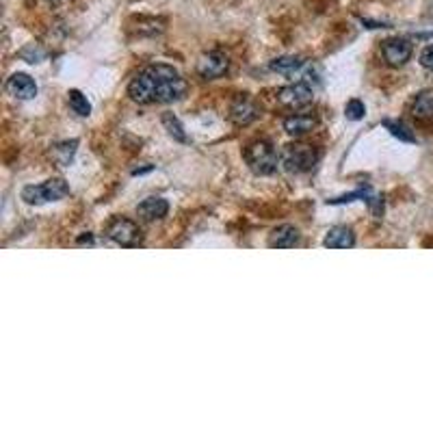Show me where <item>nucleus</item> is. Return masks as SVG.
<instances>
[{"label":"nucleus","instance_id":"f257e3e1","mask_svg":"<svg viewBox=\"0 0 433 433\" xmlns=\"http://www.w3.org/2000/svg\"><path fill=\"white\" fill-rule=\"evenodd\" d=\"M186 81L167 63H152L128 85V96L139 104H169L186 96Z\"/></svg>","mask_w":433,"mask_h":433},{"label":"nucleus","instance_id":"f03ea898","mask_svg":"<svg viewBox=\"0 0 433 433\" xmlns=\"http://www.w3.org/2000/svg\"><path fill=\"white\" fill-rule=\"evenodd\" d=\"M243 156H245L247 167L256 176H273L277 171V165H282L275 146L267 139H258V141L249 143L243 152Z\"/></svg>","mask_w":433,"mask_h":433},{"label":"nucleus","instance_id":"7ed1b4c3","mask_svg":"<svg viewBox=\"0 0 433 433\" xmlns=\"http://www.w3.org/2000/svg\"><path fill=\"white\" fill-rule=\"evenodd\" d=\"M319 159L321 152L314 146H308V143H288L279 154L282 167L288 174H308L317 167Z\"/></svg>","mask_w":433,"mask_h":433},{"label":"nucleus","instance_id":"20e7f679","mask_svg":"<svg viewBox=\"0 0 433 433\" xmlns=\"http://www.w3.org/2000/svg\"><path fill=\"white\" fill-rule=\"evenodd\" d=\"M69 195V184L63 178H50L44 184H29L22 189V199L31 206L59 201Z\"/></svg>","mask_w":433,"mask_h":433},{"label":"nucleus","instance_id":"39448f33","mask_svg":"<svg viewBox=\"0 0 433 433\" xmlns=\"http://www.w3.org/2000/svg\"><path fill=\"white\" fill-rule=\"evenodd\" d=\"M106 237L121 245V247H139L143 245V232L141 228L130 222V219H124V216H115V219L106 226Z\"/></svg>","mask_w":433,"mask_h":433},{"label":"nucleus","instance_id":"423d86ee","mask_svg":"<svg viewBox=\"0 0 433 433\" xmlns=\"http://www.w3.org/2000/svg\"><path fill=\"white\" fill-rule=\"evenodd\" d=\"M197 74L204 79V81H216L228 74L230 69V56L222 50H208L204 52L199 59H197Z\"/></svg>","mask_w":433,"mask_h":433},{"label":"nucleus","instance_id":"0eeeda50","mask_svg":"<svg viewBox=\"0 0 433 433\" xmlns=\"http://www.w3.org/2000/svg\"><path fill=\"white\" fill-rule=\"evenodd\" d=\"M314 100V89L310 83L299 81L293 85H286L277 91V102L286 109H304Z\"/></svg>","mask_w":433,"mask_h":433},{"label":"nucleus","instance_id":"6e6552de","mask_svg":"<svg viewBox=\"0 0 433 433\" xmlns=\"http://www.w3.org/2000/svg\"><path fill=\"white\" fill-rule=\"evenodd\" d=\"M412 52H414V46L405 37H392V39H386L382 44V54H384V59H386V63L390 67L405 65L412 59Z\"/></svg>","mask_w":433,"mask_h":433},{"label":"nucleus","instance_id":"1a4fd4ad","mask_svg":"<svg viewBox=\"0 0 433 433\" xmlns=\"http://www.w3.org/2000/svg\"><path fill=\"white\" fill-rule=\"evenodd\" d=\"M260 113H262L260 104L254 98L241 94L234 98V102L230 106V121L237 126H249L252 121H256L260 117Z\"/></svg>","mask_w":433,"mask_h":433},{"label":"nucleus","instance_id":"9d476101","mask_svg":"<svg viewBox=\"0 0 433 433\" xmlns=\"http://www.w3.org/2000/svg\"><path fill=\"white\" fill-rule=\"evenodd\" d=\"M167 212H169L167 199L156 197V195L146 197L136 206V214H139V219H143V222H159V219H163V216H167Z\"/></svg>","mask_w":433,"mask_h":433},{"label":"nucleus","instance_id":"9b49d317","mask_svg":"<svg viewBox=\"0 0 433 433\" xmlns=\"http://www.w3.org/2000/svg\"><path fill=\"white\" fill-rule=\"evenodd\" d=\"M7 91L18 100H33L37 96V83L29 74L18 71L7 81Z\"/></svg>","mask_w":433,"mask_h":433},{"label":"nucleus","instance_id":"f8f14e48","mask_svg":"<svg viewBox=\"0 0 433 433\" xmlns=\"http://www.w3.org/2000/svg\"><path fill=\"white\" fill-rule=\"evenodd\" d=\"M355 245V234L349 226H334L327 230L323 239V247L327 249H351Z\"/></svg>","mask_w":433,"mask_h":433},{"label":"nucleus","instance_id":"ddd939ff","mask_svg":"<svg viewBox=\"0 0 433 433\" xmlns=\"http://www.w3.org/2000/svg\"><path fill=\"white\" fill-rule=\"evenodd\" d=\"M319 119L317 115H310V113H295L291 117L284 119V130L291 134V136H302V134H308L317 128Z\"/></svg>","mask_w":433,"mask_h":433},{"label":"nucleus","instance_id":"4468645a","mask_svg":"<svg viewBox=\"0 0 433 433\" xmlns=\"http://www.w3.org/2000/svg\"><path fill=\"white\" fill-rule=\"evenodd\" d=\"M299 243V230L295 226H279L269 234V247L273 249H291Z\"/></svg>","mask_w":433,"mask_h":433},{"label":"nucleus","instance_id":"2eb2a0df","mask_svg":"<svg viewBox=\"0 0 433 433\" xmlns=\"http://www.w3.org/2000/svg\"><path fill=\"white\" fill-rule=\"evenodd\" d=\"M412 115L420 121H433V89L420 91L412 102Z\"/></svg>","mask_w":433,"mask_h":433},{"label":"nucleus","instance_id":"dca6fc26","mask_svg":"<svg viewBox=\"0 0 433 433\" xmlns=\"http://www.w3.org/2000/svg\"><path fill=\"white\" fill-rule=\"evenodd\" d=\"M304 65H306V61L299 56H279V59L271 61V69L282 76H295L299 69H304Z\"/></svg>","mask_w":433,"mask_h":433},{"label":"nucleus","instance_id":"f3484780","mask_svg":"<svg viewBox=\"0 0 433 433\" xmlns=\"http://www.w3.org/2000/svg\"><path fill=\"white\" fill-rule=\"evenodd\" d=\"M67 102H69L71 111L79 113L81 117H89V115H91V104H89V100H87V96H85L83 91L71 89V91L67 94Z\"/></svg>","mask_w":433,"mask_h":433},{"label":"nucleus","instance_id":"a211bd4d","mask_svg":"<svg viewBox=\"0 0 433 433\" xmlns=\"http://www.w3.org/2000/svg\"><path fill=\"white\" fill-rule=\"evenodd\" d=\"M163 126H165L167 134L174 136L176 141H180V143H186V141H189V136H186V132H184V126L180 124V119H178L174 113H163Z\"/></svg>","mask_w":433,"mask_h":433},{"label":"nucleus","instance_id":"6ab92c4d","mask_svg":"<svg viewBox=\"0 0 433 433\" xmlns=\"http://www.w3.org/2000/svg\"><path fill=\"white\" fill-rule=\"evenodd\" d=\"M76 146L79 141H65V143H59V146L52 148V159L59 163V165H69L71 156L76 152Z\"/></svg>","mask_w":433,"mask_h":433},{"label":"nucleus","instance_id":"aec40b11","mask_svg":"<svg viewBox=\"0 0 433 433\" xmlns=\"http://www.w3.org/2000/svg\"><path fill=\"white\" fill-rule=\"evenodd\" d=\"M384 128L386 130H390V134L392 136H397L399 141H405V143H414L416 141V136H414V132L403 124V121H397V119H386L384 121Z\"/></svg>","mask_w":433,"mask_h":433},{"label":"nucleus","instance_id":"412c9836","mask_svg":"<svg viewBox=\"0 0 433 433\" xmlns=\"http://www.w3.org/2000/svg\"><path fill=\"white\" fill-rule=\"evenodd\" d=\"M364 113H367V106H364L362 100H349L347 106H344V115L351 121H359V119L364 117Z\"/></svg>","mask_w":433,"mask_h":433},{"label":"nucleus","instance_id":"4be33fe9","mask_svg":"<svg viewBox=\"0 0 433 433\" xmlns=\"http://www.w3.org/2000/svg\"><path fill=\"white\" fill-rule=\"evenodd\" d=\"M371 195V186H364V189H357L355 193H347V195H342V197H336V199H327V204H347V201H353V199H357V197H362V199H367Z\"/></svg>","mask_w":433,"mask_h":433},{"label":"nucleus","instance_id":"5701e85b","mask_svg":"<svg viewBox=\"0 0 433 433\" xmlns=\"http://www.w3.org/2000/svg\"><path fill=\"white\" fill-rule=\"evenodd\" d=\"M20 54H22V59H26L29 63H39V61L46 56V52H44L39 46H35V44H31L29 48H24Z\"/></svg>","mask_w":433,"mask_h":433},{"label":"nucleus","instance_id":"b1692460","mask_svg":"<svg viewBox=\"0 0 433 433\" xmlns=\"http://www.w3.org/2000/svg\"><path fill=\"white\" fill-rule=\"evenodd\" d=\"M367 204L371 208V212L375 216H382V210H384V197H375V195H369L367 197Z\"/></svg>","mask_w":433,"mask_h":433},{"label":"nucleus","instance_id":"393cba45","mask_svg":"<svg viewBox=\"0 0 433 433\" xmlns=\"http://www.w3.org/2000/svg\"><path fill=\"white\" fill-rule=\"evenodd\" d=\"M420 63H422L424 69L433 71V46H427V48L422 50V54H420Z\"/></svg>","mask_w":433,"mask_h":433},{"label":"nucleus","instance_id":"a878e982","mask_svg":"<svg viewBox=\"0 0 433 433\" xmlns=\"http://www.w3.org/2000/svg\"><path fill=\"white\" fill-rule=\"evenodd\" d=\"M79 245H87V247H94V237L87 232V234H83L81 239H79Z\"/></svg>","mask_w":433,"mask_h":433}]
</instances>
